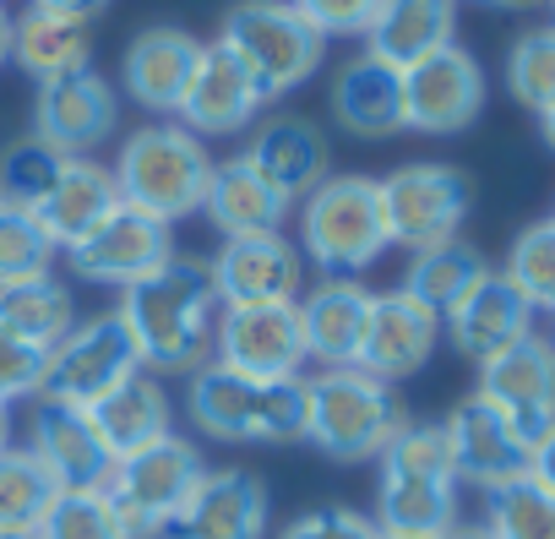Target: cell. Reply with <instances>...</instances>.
<instances>
[{
    "instance_id": "17",
    "label": "cell",
    "mask_w": 555,
    "mask_h": 539,
    "mask_svg": "<svg viewBox=\"0 0 555 539\" xmlns=\"http://www.w3.org/2000/svg\"><path fill=\"white\" fill-rule=\"evenodd\" d=\"M218 306H278L300 300V245L289 234L223 240L207 261Z\"/></svg>"
},
{
    "instance_id": "32",
    "label": "cell",
    "mask_w": 555,
    "mask_h": 539,
    "mask_svg": "<svg viewBox=\"0 0 555 539\" xmlns=\"http://www.w3.org/2000/svg\"><path fill=\"white\" fill-rule=\"evenodd\" d=\"M0 328L39 344V349H55L77 328V300L55 273H39V279H23V284H0Z\"/></svg>"
},
{
    "instance_id": "16",
    "label": "cell",
    "mask_w": 555,
    "mask_h": 539,
    "mask_svg": "<svg viewBox=\"0 0 555 539\" xmlns=\"http://www.w3.org/2000/svg\"><path fill=\"white\" fill-rule=\"evenodd\" d=\"M441 436H447V452H452V469H457V485H474V490H501L512 479L528 474V458L533 447L506 425V414H495L479 393H468L447 420H441Z\"/></svg>"
},
{
    "instance_id": "28",
    "label": "cell",
    "mask_w": 555,
    "mask_h": 539,
    "mask_svg": "<svg viewBox=\"0 0 555 539\" xmlns=\"http://www.w3.org/2000/svg\"><path fill=\"white\" fill-rule=\"evenodd\" d=\"M457 0H382V12L365 34V55L409 72L414 61L457 44Z\"/></svg>"
},
{
    "instance_id": "22",
    "label": "cell",
    "mask_w": 555,
    "mask_h": 539,
    "mask_svg": "<svg viewBox=\"0 0 555 539\" xmlns=\"http://www.w3.org/2000/svg\"><path fill=\"white\" fill-rule=\"evenodd\" d=\"M267 185H278L289 202L311 196L322 180H327V164H333V147H327V131L306 115H272L256 126L250 147L240 153Z\"/></svg>"
},
{
    "instance_id": "52",
    "label": "cell",
    "mask_w": 555,
    "mask_h": 539,
    "mask_svg": "<svg viewBox=\"0 0 555 539\" xmlns=\"http://www.w3.org/2000/svg\"><path fill=\"white\" fill-rule=\"evenodd\" d=\"M550 12H555V0H550Z\"/></svg>"
},
{
    "instance_id": "25",
    "label": "cell",
    "mask_w": 555,
    "mask_h": 539,
    "mask_svg": "<svg viewBox=\"0 0 555 539\" xmlns=\"http://www.w3.org/2000/svg\"><path fill=\"white\" fill-rule=\"evenodd\" d=\"M441 333L452 338V349L474 365H485L490 355H501L506 344H517L522 333H533V311L528 300L501 279V273H485L447 317H441Z\"/></svg>"
},
{
    "instance_id": "53",
    "label": "cell",
    "mask_w": 555,
    "mask_h": 539,
    "mask_svg": "<svg viewBox=\"0 0 555 539\" xmlns=\"http://www.w3.org/2000/svg\"><path fill=\"white\" fill-rule=\"evenodd\" d=\"M550 344H555V333H550Z\"/></svg>"
},
{
    "instance_id": "49",
    "label": "cell",
    "mask_w": 555,
    "mask_h": 539,
    "mask_svg": "<svg viewBox=\"0 0 555 539\" xmlns=\"http://www.w3.org/2000/svg\"><path fill=\"white\" fill-rule=\"evenodd\" d=\"M7 447H12V414L0 409V452H7Z\"/></svg>"
},
{
    "instance_id": "34",
    "label": "cell",
    "mask_w": 555,
    "mask_h": 539,
    "mask_svg": "<svg viewBox=\"0 0 555 539\" xmlns=\"http://www.w3.org/2000/svg\"><path fill=\"white\" fill-rule=\"evenodd\" d=\"M485 273H490V267H485V256L468 240H447V245H430V251H414L409 256V273H403L398 290L409 300H420L425 311L447 317Z\"/></svg>"
},
{
    "instance_id": "9",
    "label": "cell",
    "mask_w": 555,
    "mask_h": 539,
    "mask_svg": "<svg viewBox=\"0 0 555 539\" xmlns=\"http://www.w3.org/2000/svg\"><path fill=\"white\" fill-rule=\"evenodd\" d=\"M376 191H382L387 240L398 251H430L457 240L474 207V180L452 164H403L387 180H376Z\"/></svg>"
},
{
    "instance_id": "37",
    "label": "cell",
    "mask_w": 555,
    "mask_h": 539,
    "mask_svg": "<svg viewBox=\"0 0 555 539\" xmlns=\"http://www.w3.org/2000/svg\"><path fill=\"white\" fill-rule=\"evenodd\" d=\"M506 93L522 110H533V115L555 104V23L528 28V34L512 39V50H506Z\"/></svg>"
},
{
    "instance_id": "12",
    "label": "cell",
    "mask_w": 555,
    "mask_h": 539,
    "mask_svg": "<svg viewBox=\"0 0 555 539\" xmlns=\"http://www.w3.org/2000/svg\"><path fill=\"white\" fill-rule=\"evenodd\" d=\"M175 256V234L169 223L137 213V207H115L104 223H93L82 240L66 245V261L82 284H104V290H131L142 279H153L158 267Z\"/></svg>"
},
{
    "instance_id": "26",
    "label": "cell",
    "mask_w": 555,
    "mask_h": 539,
    "mask_svg": "<svg viewBox=\"0 0 555 539\" xmlns=\"http://www.w3.org/2000/svg\"><path fill=\"white\" fill-rule=\"evenodd\" d=\"M327 104H333V120L360 142L398 137L403 131V72L376 55H354L338 66Z\"/></svg>"
},
{
    "instance_id": "23",
    "label": "cell",
    "mask_w": 555,
    "mask_h": 539,
    "mask_svg": "<svg viewBox=\"0 0 555 539\" xmlns=\"http://www.w3.org/2000/svg\"><path fill=\"white\" fill-rule=\"evenodd\" d=\"M371 306L376 295L360 279H322L317 290L300 295V328H306V355L333 371V365H360L365 333H371Z\"/></svg>"
},
{
    "instance_id": "13",
    "label": "cell",
    "mask_w": 555,
    "mask_h": 539,
    "mask_svg": "<svg viewBox=\"0 0 555 539\" xmlns=\"http://www.w3.org/2000/svg\"><path fill=\"white\" fill-rule=\"evenodd\" d=\"M479 110H485V66L463 44H447L403 72V131L457 137L479 120Z\"/></svg>"
},
{
    "instance_id": "51",
    "label": "cell",
    "mask_w": 555,
    "mask_h": 539,
    "mask_svg": "<svg viewBox=\"0 0 555 539\" xmlns=\"http://www.w3.org/2000/svg\"><path fill=\"white\" fill-rule=\"evenodd\" d=\"M382 539H425V534H382Z\"/></svg>"
},
{
    "instance_id": "29",
    "label": "cell",
    "mask_w": 555,
    "mask_h": 539,
    "mask_svg": "<svg viewBox=\"0 0 555 539\" xmlns=\"http://www.w3.org/2000/svg\"><path fill=\"white\" fill-rule=\"evenodd\" d=\"M120 207V185H115V169L93 164V158H66L50 196L34 207V218L50 229V240L66 251L72 240H82L93 223H104L109 213Z\"/></svg>"
},
{
    "instance_id": "27",
    "label": "cell",
    "mask_w": 555,
    "mask_h": 539,
    "mask_svg": "<svg viewBox=\"0 0 555 539\" xmlns=\"http://www.w3.org/2000/svg\"><path fill=\"white\" fill-rule=\"evenodd\" d=\"M202 213L223 240H245V234H284V218L295 213V202L278 185H267L245 158H223V164H212Z\"/></svg>"
},
{
    "instance_id": "45",
    "label": "cell",
    "mask_w": 555,
    "mask_h": 539,
    "mask_svg": "<svg viewBox=\"0 0 555 539\" xmlns=\"http://www.w3.org/2000/svg\"><path fill=\"white\" fill-rule=\"evenodd\" d=\"M34 7H44V12H61V17H77V23H93L109 0H34Z\"/></svg>"
},
{
    "instance_id": "19",
    "label": "cell",
    "mask_w": 555,
    "mask_h": 539,
    "mask_svg": "<svg viewBox=\"0 0 555 539\" xmlns=\"http://www.w3.org/2000/svg\"><path fill=\"white\" fill-rule=\"evenodd\" d=\"M267 534V485L250 469H207L185 496L164 539H261Z\"/></svg>"
},
{
    "instance_id": "15",
    "label": "cell",
    "mask_w": 555,
    "mask_h": 539,
    "mask_svg": "<svg viewBox=\"0 0 555 539\" xmlns=\"http://www.w3.org/2000/svg\"><path fill=\"white\" fill-rule=\"evenodd\" d=\"M474 393L495 414H506V425L533 447L555 425V344L539 333H522L517 344H506L501 355H490L479 365Z\"/></svg>"
},
{
    "instance_id": "44",
    "label": "cell",
    "mask_w": 555,
    "mask_h": 539,
    "mask_svg": "<svg viewBox=\"0 0 555 539\" xmlns=\"http://www.w3.org/2000/svg\"><path fill=\"white\" fill-rule=\"evenodd\" d=\"M528 479H539L544 490H555V425L533 441V458H528Z\"/></svg>"
},
{
    "instance_id": "10",
    "label": "cell",
    "mask_w": 555,
    "mask_h": 539,
    "mask_svg": "<svg viewBox=\"0 0 555 539\" xmlns=\"http://www.w3.org/2000/svg\"><path fill=\"white\" fill-rule=\"evenodd\" d=\"M131 376H142V355H137V338H131V328H126V317H120V306H115V311H99V317L77 322V328L50 349L44 393L93 409L99 398H109V393L126 387Z\"/></svg>"
},
{
    "instance_id": "38",
    "label": "cell",
    "mask_w": 555,
    "mask_h": 539,
    "mask_svg": "<svg viewBox=\"0 0 555 539\" xmlns=\"http://www.w3.org/2000/svg\"><path fill=\"white\" fill-rule=\"evenodd\" d=\"M61 164H66V153H55V147L39 142V137L12 142L7 153H0V207H28V213H34V207L50 196Z\"/></svg>"
},
{
    "instance_id": "39",
    "label": "cell",
    "mask_w": 555,
    "mask_h": 539,
    "mask_svg": "<svg viewBox=\"0 0 555 539\" xmlns=\"http://www.w3.org/2000/svg\"><path fill=\"white\" fill-rule=\"evenodd\" d=\"M55 256H61V245L28 207H0V284H23V279L50 273Z\"/></svg>"
},
{
    "instance_id": "31",
    "label": "cell",
    "mask_w": 555,
    "mask_h": 539,
    "mask_svg": "<svg viewBox=\"0 0 555 539\" xmlns=\"http://www.w3.org/2000/svg\"><path fill=\"white\" fill-rule=\"evenodd\" d=\"M93 425H99V436L109 441L115 458H126L137 447H153L158 436L175 431L169 425V393L142 371V376H131L126 387H115L109 398L93 403Z\"/></svg>"
},
{
    "instance_id": "33",
    "label": "cell",
    "mask_w": 555,
    "mask_h": 539,
    "mask_svg": "<svg viewBox=\"0 0 555 539\" xmlns=\"http://www.w3.org/2000/svg\"><path fill=\"white\" fill-rule=\"evenodd\" d=\"M55 496H61V479L34 447L0 452V539H34Z\"/></svg>"
},
{
    "instance_id": "5",
    "label": "cell",
    "mask_w": 555,
    "mask_h": 539,
    "mask_svg": "<svg viewBox=\"0 0 555 539\" xmlns=\"http://www.w3.org/2000/svg\"><path fill=\"white\" fill-rule=\"evenodd\" d=\"M212 44L256 82L267 104L306 88L327 61V39L295 12V0H234Z\"/></svg>"
},
{
    "instance_id": "20",
    "label": "cell",
    "mask_w": 555,
    "mask_h": 539,
    "mask_svg": "<svg viewBox=\"0 0 555 539\" xmlns=\"http://www.w3.org/2000/svg\"><path fill=\"white\" fill-rule=\"evenodd\" d=\"M202 61V39L185 34V28H142L131 44H126V61H120V82H126V99L158 120L180 115V99L191 88V72Z\"/></svg>"
},
{
    "instance_id": "6",
    "label": "cell",
    "mask_w": 555,
    "mask_h": 539,
    "mask_svg": "<svg viewBox=\"0 0 555 539\" xmlns=\"http://www.w3.org/2000/svg\"><path fill=\"white\" fill-rule=\"evenodd\" d=\"M403 425L409 414L392 382L360 365H333L306 376V441L333 463H376Z\"/></svg>"
},
{
    "instance_id": "2",
    "label": "cell",
    "mask_w": 555,
    "mask_h": 539,
    "mask_svg": "<svg viewBox=\"0 0 555 539\" xmlns=\"http://www.w3.org/2000/svg\"><path fill=\"white\" fill-rule=\"evenodd\" d=\"M185 414L202 436L229 447H295L306 441V376H240L207 360L185 376Z\"/></svg>"
},
{
    "instance_id": "46",
    "label": "cell",
    "mask_w": 555,
    "mask_h": 539,
    "mask_svg": "<svg viewBox=\"0 0 555 539\" xmlns=\"http://www.w3.org/2000/svg\"><path fill=\"white\" fill-rule=\"evenodd\" d=\"M12 61V17H7V7H0V66Z\"/></svg>"
},
{
    "instance_id": "50",
    "label": "cell",
    "mask_w": 555,
    "mask_h": 539,
    "mask_svg": "<svg viewBox=\"0 0 555 539\" xmlns=\"http://www.w3.org/2000/svg\"><path fill=\"white\" fill-rule=\"evenodd\" d=\"M441 539H490L485 528H452V534H441Z\"/></svg>"
},
{
    "instance_id": "40",
    "label": "cell",
    "mask_w": 555,
    "mask_h": 539,
    "mask_svg": "<svg viewBox=\"0 0 555 539\" xmlns=\"http://www.w3.org/2000/svg\"><path fill=\"white\" fill-rule=\"evenodd\" d=\"M34 539H126L104 490H61Z\"/></svg>"
},
{
    "instance_id": "41",
    "label": "cell",
    "mask_w": 555,
    "mask_h": 539,
    "mask_svg": "<svg viewBox=\"0 0 555 539\" xmlns=\"http://www.w3.org/2000/svg\"><path fill=\"white\" fill-rule=\"evenodd\" d=\"M44 376H50V349L0 328V409H12L17 398H39Z\"/></svg>"
},
{
    "instance_id": "47",
    "label": "cell",
    "mask_w": 555,
    "mask_h": 539,
    "mask_svg": "<svg viewBox=\"0 0 555 539\" xmlns=\"http://www.w3.org/2000/svg\"><path fill=\"white\" fill-rule=\"evenodd\" d=\"M539 137H544V147L555 153V104H550V110H539Z\"/></svg>"
},
{
    "instance_id": "36",
    "label": "cell",
    "mask_w": 555,
    "mask_h": 539,
    "mask_svg": "<svg viewBox=\"0 0 555 539\" xmlns=\"http://www.w3.org/2000/svg\"><path fill=\"white\" fill-rule=\"evenodd\" d=\"M485 534L490 539H555V490L539 479H512L485 496Z\"/></svg>"
},
{
    "instance_id": "21",
    "label": "cell",
    "mask_w": 555,
    "mask_h": 539,
    "mask_svg": "<svg viewBox=\"0 0 555 539\" xmlns=\"http://www.w3.org/2000/svg\"><path fill=\"white\" fill-rule=\"evenodd\" d=\"M436 344H441V317L425 311L420 300H409L403 290H387L371 306V333H365V349H360V371H371L382 382H409L414 371L430 365Z\"/></svg>"
},
{
    "instance_id": "48",
    "label": "cell",
    "mask_w": 555,
    "mask_h": 539,
    "mask_svg": "<svg viewBox=\"0 0 555 539\" xmlns=\"http://www.w3.org/2000/svg\"><path fill=\"white\" fill-rule=\"evenodd\" d=\"M479 7H501V12H528V7H539V0H479Z\"/></svg>"
},
{
    "instance_id": "43",
    "label": "cell",
    "mask_w": 555,
    "mask_h": 539,
    "mask_svg": "<svg viewBox=\"0 0 555 539\" xmlns=\"http://www.w3.org/2000/svg\"><path fill=\"white\" fill-rule=\"evenodd\" d=\"M278 539H382L376 517L354 512V506H317L306 517H295Z\"/></svg>"
},
{
    "instance_id": "3",
    "label": "cell",
    "mask_w": 555,
    "mask_h": 539,
    "mask_svg": "<svg viewBox=\"0 0 555 539\" xmlns=\"http://www.w3.org/2000/svg\"><path fill=\"white\" fill-rule=\"evenodd\" d=\"M376 528L382 534H425L441 539L457 528V469L441 425H403L376 458Z\"/></svg>"
},
{
    "instance_id": "35",
    "label": "cell",
    "mask_w": 555,
    "mask_h": 539,
    "mask_svg": "<svg viewBox=\"0 0 555 539\" xmlns=\"http://www.w3.org/2000/svg\"><path fill=\"white\" fill-rule=\"evenodd\" d=\"M501 279L528 300L533 317H539V311L555 317V218H539V223H528V229L512 240Z\"/></svg>"
},
{
    "instance_id": "7",
    "label": "cell",
    "mask_w": 555,
    "mask_h": 539,
    "mask_svg": "<svg viewBox=\"0 0 555 539\" xmlns=\"http://www.w3.org/2000/svg\"><path fill=\"white\" fill-rule=\"evenodd\" d=\"M387 245L382 191L371 175H327L311 196H300V251L327 279H360Z\"/></svg>"
},
{
    "instance_id": "1",
    "label": "cell",
    "mask_w": 555,
    "mask_h": 539,
    "mask_svg": "<svg viewBox=\"0 0 555 539\" xmlns=\"http://www.w3.org/2000/svg\"><path fill=\"white\" fill-rule=\"evenodd\" d=\"M120 317L137 338L147 376H196L212 360V322H218V290L207 261L169 256L153 279L120 295Z\"/></svg>"
},
{
    "instance_id": "42",
    "label": "cell",
    "mask_w": 555,
    "mask_h": 539,
    "mask_svg": "<svg viewBox=\"0 0 555 539\" xmlns=\"http://www.w3.org/2000/svg\"><path fill=\"white\" fill-rule=\"evenodd\" d=\"M295 12L322 34V39H365L376 12H382V0H295Z\"/></svg>"
},
{
    "instance_id": "11",
    "label": "cell",
    "mask_w": 555,
    "mask_h": 539,
    "mask_svg": "<svg viewBox=\"0 0 555 539\" xmlns=\"http://www.w3.org/2000/svg\"><path fill=\"white\" fill-rule=\"evenodd\" d=\"M212 360L240 371V376H300L311 365L306 355V328H300V300L278 306H218L212 322Z\"/></svg>"
},
{
    "instance_id": "8",
    "label": "cell",
    "mask_w": 555,
    "mask_h": 539,
    "mask_svg": "<svg viewBox=\"0 0 555 539\" xmlns=\"http://www.w3.org/2000/svg\"><path fill=\"white\" fill-rule=\"evenodd\" d=\"M207 463L202 447L180 431L158 436L153 447H137L126 458H115L104 496L126 528V539H164V528L175 523V512L185 506V496L202 485Z\"/></svg>"
},
{
    "instance_id": "18",
    "label": "cell",
    "mask_w": 555,
    "mask_h": 539,
    "mask_svg": "<svg viewBox=\"0 0 555 539\" xmlns=\"http://www.w3.org/2000/svg\"><path fill=\"white\" fill-rule=\"evenodd\" d=\"M34 452L50 463L61 490H104L115 469V452L93 425V409L50 398V393L34 398Z\"/></svg>"
},
{
    "instance_id": "4",
    "label": "cell",
    "mask_w": 555,
    "mask_h": 539,
    "mask_svg": "<svg viewBox=\"0 0 555 539\" xmlns=\"http://www.w3.org/2000/svg\"><path fill=\"white\" fill-rule=\"evenodd\" d=\"M115 185H120L126 207H137V213L175 229L180 218L202 213L207 185H212V153L180 120H153V126H137L120 142Z\"/></svg>"
},
{
    "instance_id": "14",
    "label": "cell",
    "mask_w": 555,
    "mask_h": 539,
    "mask_svg": "<svg viewBox=\"0 0 555 539\" xmlns=\"http://www.w3.org/2000/svg\"><path fill=\"white\" fill-rule=\"evenodd\" d=\"M120 126V88L93 66L39 82L34 99V137L66 158H93Z\"/></svg>"
},
{
    "instance_id": "30",
    "label": "cell",
    "mask_w": 555,
    "mask_h": 539,
    "mask_svg": "<svg viewBox=\"0 0 555 539\" xmlns=\"http://www.w3.org/2000/svg\"><path fill=\"white\" fill-rule=\"evenodd\" d=\"M12 61H17L34 82H50V77L82 72V66L93 61V34H88V23H77V17L28 7L23 17H12Z\"/></svg>"
},
{
    "instance_id": "24",
    "label": "cell",
    "mask_w": 555,
    "mask_h": 539,
    "mask_svg": "<svg viewBox=\"0 0 555 539\" xmlns=\"http://www.w3.org/2000/svg\"><path fill=\"white\" fill-rule=\"evenodd\" d=\"M267 110V99L256 93V82L218 50V44H202V61L191 72V88L180 99V126L196 131V137H234L245 131L256 115Z\"/></svg>"
}]
</instances>
